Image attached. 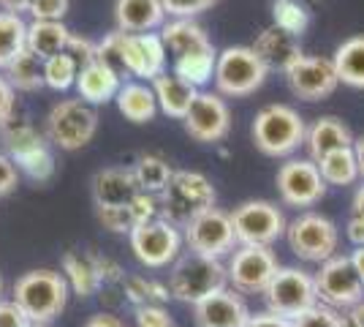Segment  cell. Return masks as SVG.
I'll return each instance as SVG.
<instances>
[{
  "instance_id": "37",
  "label": "cell",
  "mask_w": 364,
  "mask_h": 327,
  "mask_svg": "<svg viewBox=\"0 0 364 327\" xmlns=\"http://www.w3.org/2000/svg\"><path fill=\"white\" fill-rule=\"evenodd\" d=\"M14 164L16 170H19V175L31 177L36 183H46L55 175V156L49 150V140L31 147V150H25V153H19L14 158Z\"/></svg>"
},
{
  "instance_id": "58",
  "label": "cell",
  "mask_w": 364,
  "mask_h": 327,
  "mask_svg": "<svg viewBox=\"0 0 364 327\" xmlns=\"http://www.w3.org/2000/svg\"><path fill=\"white\" fill-rule=\"evenodd\" d=\"M353 213H356V216H364V183L356 188V194H353Z\"/></svg>"
},
{
  "instance_id": "16",
  "label": "cell",
  "mask_w": 364,
  "mask_h": 327,
  "mask_svg": "<svg viewBox=\"0 0 364 327\" xmlns=\"http://www.w3.org/2000/svg\"><path fill=\"white\" fill-rule=\"evenodd\" d=\"M122 63H125V82L136 77L139 82H152L166 71L168 49L161 33H125L122 38Z\"/></svg>"
},
{
  "instance_id": "55",
  "label": "cell",
  "mask_w": 364,
  "mask_h": 327,
  "mask_svg": "<svg viewBox=\"0 0 364 327\" xmlns=\"http://www.w3.org/2000/svg\"><path fill=\"white\" fill-rule=\"evenodd\" d=\"M31 3L33 0H0V6H3V11H11V14H25V11H31Z\"/></svg>"
},
{
  "instance_id": "60",
  "label": "cell",
  "mask_w": 364,
  "mask_h": 327,
  "mask_svg": "<svg viewBox=\"0 0 364 327\" xmlns=\"http://www.w3.org/2000/svg\"><path fill=\"white\" fill-rule=\"evenodd\" d=\"M33 327H49V325H33Z\"/></svg>"
},
{
  "instance_id": "56",
  "label": "cell",
  "mask_w": 364,
  "mask_h": 327,
  "mask_svg": "<svg viewBox=\"0 0 364 327\" xmlns=\"http://www.w3.org/2000/svg\"><path fill=\"white\" fill-rule=\"evenodd\" d=\"M348 256H350V262H353V270L359 273V279H362V284H364V246L362 249H353Z\"/></svg>"
},
{
  "instance_id": "11",
  "label": "cell",
  "mask_w": 364,
  "mask_h": 327,
  "mask_svg": "<svg viewBox=\"0 0 364 327\" xmlns=\"http://www.w3.org/2000/svg\"><path fill=\"white\" fill-rule=\"evenodd\" d=\"M313 279H316L318 303L329 306V308L348 311L350 306L364 300V284L359 279V273L353 270L348 254H334L332 259L318 265Z\"/></svg>"
},
{
  "instance_id": "50",
  "label": "cell",
  "mask_w": 364,
  "mask_h": 327,
  "mask_svg": "<svg viewBox=\"0 0 364 327\" xmlns=\"http://www.w3.org/2000/svg\"><path fill=\"white\" fill-rule=\"evenodd\" d=\"M16 112V90L11 88V82L6 79V74L0 71V125L9 123Z\"/></svg>"
},
{
  "instance_id": "2",
  "label": "cell",
  "mask_w": 364,
  "mask_h": 327,
  "mask_svg": "<svg viewBox=\"0 0 364 327\" xmlns=\"http://www.w3.org/2000/svg\"><path fill=\"white\" fill-rule=\"evenodd\" d=\"M68 281L58 270H31L14 284V303L28 313L33 325H49L68 306Z\"/></svg>"
},
{
  "instance_id": "21",
  "label": "cell",
  "mask_w": 364,
  "mask_h": 327,
  "mask_svg": "<svg viewBox=\"0 0 364 327\" xmlns=\"http://www.w3.org/2000/svg\"><path fill=\"white\" fill-rule=\"evenodd\" d=\"M253 52L267 66V71H283V74L304 55L302 47H299V38L277 31L274 25L258 33V38L253 41Z\"/></svg>"
},
{
  "instance_id": "5",
  "label": "cell",
  "mask_w": 364,
  "mask_h": 327,
  "mask_svg": "<svg viewBox=\"0 0 364 327\" xmlns=\"http://www.w3.org/2000/svg\"><path fill=\"white\" fill-rule=\"evenodd\" d=\"M95 131H98V112L82 98L58 101L44 120V137L49 140V145L68 153L87 147Z\"/></svg>"
},
{
  "instance_id": "54",
  "label": "cell",
  "mask_w": 364,
  "mask_h": 327,
  "mask_svg": "<svg viewBox=\"0 0 364 327\" xmlns=\"http://www.w3.org/2000/svg\"><path fill=\"white\" fill-rule=\"evenodd\" d=\"M346 322H348V327H364V300L350 306L348 313H346Z\"/></svg>"
},
{
  "instance_id": "48",
  "label": "cell",
  "mask_w": 364,
  "mask_h": 327,
  "mask_svg": "<svg viewBox=\"0 0 364 327\" xmlns=\"http://www.w3.org/2000/svg\"><path fill=\"white\" fill-rule=\"evenodd\" d=\"M0 327H33V322L14 300H0Z\"/></svg>"
},
{
  "instance_id": "34",
  "label": "cell",
  "mask_w": 364,
  "mask_h": 327,
  "mask_svg": "<svg viewBox=\"0 0 364 327\" xmlns=\"http://www.w3.org/2000/svg\"><path fill=\"white\" fill-rule=\"evenodd\" d=\"M6 79L11 82L14 90H22V93H36L46 88L44 85V61L38 55H33L31 49H25L19 58H16L6 71Z\"/></svg>"
},
{
  "instance_id": "15",
  "label": "cell",
  "mask_w": 364,
  "mask_h": 327,
  "mask_svg": "<svg viewBox=\"0 0 364 327\" xmlns=\"http://www.w3.org/2000/svg\"><path fill=\"white\" fill-rule=\"evenodd\" d=\"M182 123L191 140L201 145H215L226 140L231 131V109L218 90H198L196 101L191 104Z\"/></svg>"
},
{
  "instance_id": "61",
  "label": "cell",
  "mask_w": 364,
  "mask_h": 327,
  "mask_svg": "<svg viewBox=\"0 0 364 327\" xmlns=\"http://www.w3.org/2000/svg\"><path fill=\"white\" fill-rule=\"evenodd\" d=\"M302 3H304V0H302ZM310 3H318V0H310Z\"/></svg>"
},
{
  "instance_id": "31",
  "label": "cell",
  "mask_w": 364,
  "mask_h": 327,
  "mask_svg": "<svg viewBox=\"0 0 364 327\" xmlns=\"http://www.w3.org/2000/svg\"><path fill=\"white\" fill-rule=\"evenodd\" d=\"M25 49H28V22L19 14L0 11V71H6Z\"/></svg>"
},
{
  "instance_id": "39",
  "label": "cell",
  "mask_w": 364,
  "mask_h": 327,
  "mask_svg": "<svg viewBox=\"0 0 364 327\" xmlns=\"http://www.w3.org/2000/svg\"><path fill=\"white\" fill-rule=\"evenodd\" d=\"M79 63L68 55V52H60L55 58L44 61V85L49 90H68V88H76V77H79Z\"/></svg>"
},
{
  "instance_id": "3",
  "label": "cell",
  "mask_w": 364,
  "mask_h": 327,
  "mask_svg": "<svg viewBox=\"0 0 364 327\" xmlns=\"http://www.w3.org/2000/svg\"><path fill=\"white\" fill-rule=\"evenodd\" d=\"M226 284L228 273L223 259L204 256V254H196V251L182 254L180 259L171 265V273H168V292H171V297L180 300V303H188V306H196L204 297L226 289Z\"/></svg>"
},
{
  "instance_id": "32",
  "label": "cell",
  "mask_w": 364,
  "mask_h": 327,
  "mask_svg": "<svg viewBox=\"0 0 364 327\" xmlns=\"http://www.w3.org/2000/svg\"><path fill=\"white\" fill-rule=\"evenodd\" d=\"M134 175H136L139 191L161 197V194L168 188V183H171L174 170H171V164H168L164 156L144 153V156L136 158V164H134Z\"/></svg>"
},
{
  "instance_id": "46",
  "label": "cell",
  "mask_w": 364,
  "mask_h": 327,
  "mask_svg": "<svg viewBox=\"0 0 364 327\" xmlns=\"http://www.w3.org/2000/svg\"><path fill=\"white\" fill-rule=\"evenodd\" d=\"M136 325L134 327H177V322L168 316L164 306H141L136 308Z\"/></svg>"
},
{
  "instance_id": "29",
  "label": "cell",
  "mask_w": 364,
  "mask_h": 327,
  "mask_svg": "<svg viewBox=\"0 0 364 327\" xmlns=\"http://www.w3.org/2000/svg\"><path fill=\"white\" fill-rule=\"evenodd\" d=\"M215 66H218V49L210 44L204 49H193L188 55L174 58L171 74H177L180 79H185L188 85H193L196 90H201L204 85H210L215 79Z\"/></svg>"
},
{
  "instance_id": "13",
  "label": "cell",
  "mask_w": 364,
  "mask_h": 327,
  "mask_svg": "<svg viewBox=\"0 0 364 327\" xmlns=\"http://www.w3.org/2000/svg\"><path fill=\"white\" fill-rule=\"evenodd\" d=\"M277 270L274 251L264 246H237L226 262L228 284L242 295H264Z\"/></svg>"
},
{
  "instance_id": "1",
  "label": "cell",
  "mask_w": 364,
  "mask_h": 327,
  "mask_svg": "<svg viewBox=\"0 0 364 327\" xmlns=\"http://www.w3.org/2000/svg\"><path fill=\"white\" fill-rule=\"evenodd\" d=\"M304 118L289 104H267L264 109H258L250 125L253 145L269 158H286L296 153L304 145Z\"/></svg>"
},
{
  "instance_id": "6",
  "label": "cell",
  "mask_w": 364,
  "mask_h": 327,
  "mask_svg": "<svg viewBox=\"0 0 364 327\" xmlns=\"http://www.w3.org/2000/svg\"><path fill=\"white\" fill-rule=\"evenodd\" d=\"M286 240L289 249L302 259L313 265H323L332 259L340 246V229L332 218L321 216L316 210H304L299 216L289 221L286 227Z\"/></svg>"
},
{
  "instance_id": "8",
  "label": "cell",
  "mask_w": 364,
  "mask_h": 327,
  "mask_svg": "<svg viewBox=\"0 0 364 327\" xmlns=\"http://www.w3.org/2000/svg\"><path fill=\"white\" fill-rule=\"evenodd\" d=\"M264 300H267V311L294 322L296 316L318 306L316 279H313V273H307L302 267H280L274 273V279L269 281Z\"/></svg>"
},
{
  "instance_id": "49",
  "label": "cell",
  "mask_w": 364,
  "mask_h": 327,
  "mask_svg": "<svg viewBox=\"0 0 364 327\" xmlns=\"http://www.w3.org/2000/svg\"><path fill=\"white\" fill-rule=\"evenodd\" d=\"M16 186H19V170L14 158L0 153V197H9Z\"/></svg>"
},
{
  "instance_id": "4",
  "label": "cell",
  "mask_w": 364,
  "mask_h": 327,
  "mask_svg": "<svg viewBox=\"0 0 364 327\" xmlns=\"http://www.w3.org/2000/svg\"><path fill=\"white\" fill-rule=\"evenodd\" d=\"M215 199H218V194H215L213 180L207 175L193 170H180L174 172L168 188L161 194V218L182 229L196 216L213 210Z\"/></svg>"
},
{
  "instance_id": "36",
  "label": "cell",
  "mask_w": 364,
  "mask_h": 327,
  "mask_svg": "<svg viewBox=\"0 0 364 327\" xmlns=\"http://www.w3.org/2000/svg\"><path fill=\"white\" fill-rule=\"evenodd\" d=\"M171 292L168 284H161L155 279H144V276H125V300L141 308V306H164Z\"/></svg>"
},
{
  "instance_id": "53",
  "label": "cell",
  "mask_w": 364,
  "mask_h": 327,
  "mask_svg": "<svg viewBox=\"0 0 364 327\" xmlns=\"http://www.w3.org/2000/svg\"><path fill=\"white\" fill-rule=\"evenodd\" d=\"M82 327H125V322H122L120 316H114V313H95V316H90L87 322Z\"/></svg>"
},
{
  "instance_id": "28",
  "label": "cell",
  "mask_w": 364,
  "mask_h": 327,
  "mask_svg": "<svg viewBox=\"0 0 364 327\" xmlns=\"http://www.w3.org/2000/svg\"><path fill=\"white\" fill-rule=\"evenodd\" d=\"M161 38H164V44H166V49L174 58L213 44L210 36L204 33V28L198 25L196 19H168L166 25L161 28Z\"/></svg>"
},
{
  "instance_id": "59",
  "label": "cell",
  "mask_w": 364,
  "mask_h": 327,
  "mask_svg": "<svg viewBox=\"0 0 364 327\" xmlns=\"http://www.w3.org/2000/svg\"><path fill=\"white\" fill-rule=\"evenodd\" d=\"M0 295H3V279H0Z\"/></svg>"
},
{
  "instance_id": "27",
  "label": "cell",
  "mask_w": 364,
  "mask_h": 327,
  "mask_svg": "<svg viewBox=\"0 0 364 327\" xmlns=\"http://www.w3.org/2000/svg\"><path fill=\"white\" fill-rule=\"evenodd\" d=\"M71 31L65 22H49V19H33L28 25V49L38 55L41 61H49L68 49Z\"/></svg>"
},
{
  "instance_id": "23",
  "label": "cell",
  "mask_w": 364,
  "mask_h": 327,
  "mask_svg": "<svg viewBox=\"0 0 364 327\" xmlns=\"http://www.w3.org/2000/svg\"><path fill=\"white\" fill-rule=\"evenodd\" d=\"M353 142L356 140H353L350 128L334 115L313 120L307 125V134H304V147H307V156L313 161H321V158L334 153V150L353 147Z\"/></svg>"
},
{
  "instance_id": "17",
  "label": "cell",
  "mask_w": 364,
  "mask_h": 327,
  "mask_svg": "<svg viewBox=\"0 0 364 327\" xmlns=\"http://www.w3.org/2000/svg\"><path fill=\"white\" fill-rule=\"evenodd\" d=\"M283 77L289 82L291 93L302 101H323L340 85L332 58H321V55H302Z\"/></svg>"
},
{
  "instance_id": "40",
  "label": "cell",
  "mask_w": 364,
  "mask_h": 327,
  "mask_svg": "<svg viewBox=\"0 0 364 327\" xmlns=\"http://www.w3.org/2000/svg\"><path fill=\"white\" fill-rule=\"evenodd\" d=\"M98 224L114 234H131L136 221L131 213V204H109V207H95Z\"/></svg>"
},
{
  "instance_id": "38",
  "label": "cell",
  "mask_w": 364,
  "mask_h": 327,
  "mask_svg": "<svg viewBox=\"0 0 364 327\" xmlns=\"http://www.w3.org/2000/svg\"><path fill=\"white\" fill-rule=\"evenodd\" d=\"M272 19L274 28L299 38L307 25H310V11L302 0H274L272 3Z\"/></svg>"
},
{
  "instance_id": "9",
  "label": "cell",
  "mask_w": 364,
  "mask_h": 327,
  "mask_svg": "<svg viewBox=\"0 0 364 327\" xmlns=\"http://www.w3.org/2000/svg\"><path fill=\"white\" fill-rule=\"evenodd\" d=\"M234 234L240 246H264L272 249L280 237H286L289 221L283 210L267 199H247L231 210Z\"/></svg>"
},
{
  "instance_id": "45",
  "label": "cell",
  "mask_w": 364,
  "mask_h": 327,
  "mask_svg": "<svg viewBox=\"0 0 364 327\" xmlns=\"http://www.w3.org/2000/svg\"><path fill=\"white\" fill-rule=\"evenodd\" d=\"M71 0H33L28 14L33 19H49V22H63V16L68 14Z\"/></svg>"
},
{
  "instance_id": "12",
  "label": "cell",
  "mask_w": 364,
  "mask_h": 327,
  "mask_svg": "<svg viewBox=\"0 0 364 327\" xmlns=\"http://www.w3.org/2000/svg\"><path fill=\"white\" fill-rule=\"evenodd\" d=\"M182 237H185L188 251H196V254H204V256H215V259L231 256L234 249L240 246L237 234H234L231 213L220 210V207H213V210L196 216L191 224H185L182 227Z\"/></svg>"
},
{
  "instance_id": "41",
  "label": "cell",
  "mask_w": 364,
  "mask_h": 327,
  "mask_svg": "<svg viewBox=\"0 0 364 327\" xmlns=\"http://www.w3.org/2000/svg\"><path fill=\"white\" fill-rule=\"evenodd\" d=\"M122 38H125V33L122 31H114L107 33L98 44H95V52H98V61L107 63L112 71H117L125 82V63H122Z\"/></svg>"
},
{
  "instance_id": "20",
  "label": "cell",
  "mask_w": 364,
  "mask_h": 327,
  "mask_svg": "<svg viewBox=\"0 0 364 327\" xmlns=\"http://www.w3.org/2000/svg\"><path fill=\"white\" fill-rule=\"evenodd\" d=\"M63 279L68 289L79 297H92L101 292V254L95 251H65L63 254Z\"/></svg>"
},
{
  "instance_id": "44",
  "label": "cell",
  "mask_w": 364,
  "mask_h": 327,
  "mask_svg": "<svg viewBox=\"0 0 364 327\" xmlns=\"http://www.w3.org/2000/svg\"><path fill=\"white\" fill-rule=\"evenodd\" d=\"M131 213H134L136 227H139V224H147V221L161 218V197L139 191L136 197H134V202H131Z\"/></svg>"
},
{
  "instance_id": "25",
  "label": "cell",
  "mask_w": 364,
  "mask_h": 327,
  "mask_svg": "<svg viewBox=\"0 0 364 327\" xmlns=\"http://www.w3.org/2000/svg\"><path fill=\"white\" fill-rule=\"evenodd\" d=\"M152 90H155V98H158V109L166 115V118H174V120H185L191 104L196 101L198 90L193 85H188L185 79H180L171 71H164L161 77H155L150 82Z\"/></svg>"
},
{
  "instance_id": "10",
  "label": "cell",
  "mask_w": 364,
  "mask_h": 327,
  "mask_svg": "<svg viewBox=\"0 0 364 327\" xmlns=\"http://www.w3.org/2000/svg\"><path fill=\"white\" fill-rule=\"evenodd\" d=\"M128 243L141 265L150 270H161V267L174 265L182 256L185 237H182L180 227L168 224L164 218H155V221L134 227V232L128 234Z\"/></svg>"
},
{
  "instance_id": "26",
  "label": "cell",
  "mask_w": 364,
  "mask_h": 327,
  "mask_svg": "<svg viewBox=\"0 0 364 327\" xmlns=\"http://www.w3.org/2000/svg\"><path fill=\"white\" fill-rule=\"evenodd\" d=\"M114 104H117L122 118L131 120V123H150L158 115V98H155L152 85L150 82H139V79L122 82Z\"/></svg>"
},
{
  "instance_id": "19",
  "label": "cell",
  "mask_w": 364,
  "mask_h": 327,
  "mask_svg": "<svg viewBox=\"0 0 364 327\" xmlns=\"http://www.w3.org/2000/svg\"><path fill=\"white\" fill-rule=\"evenodd\" d=\"M139 194L134 167H104L92 175V202L95 207L131 204Z\"/></svg>"
},
{
  "instance_id": "18",
  "label": "cell",
  "mask_w": 364,
  "mask_h": 327,
  "mask_svg": "<svg viewBox=\"0 0 364 327\" xmlns=\"http://www.w3.org/2000/svg\"><path fill=\"white\" fill-rule=\"evenodd\" d=\"M198 327H245L250 319V308L237 289H220L215 295L204 297L193 306Z\"/></svg>"
},
{
  "instance_id": "35",
  "label": "cell",
  "mask_w": 364,
  "mask_h": 327,
  "mask_svg": "<svg viewBox=\"0 0 364 327\" xmlns=\"http://www.w3.org/2000/svg\"><path fill=\"white\" fill-rule=\"evenodd\" d=\"M0 142H3L6 156L16 158L19 153H25V150H31V147H36V145L46 142V137L33 123H28V120H16V118H11L9 123L0 125Z\"/></svg>"
},
{
  "instance_id": "57",
  "label": "cell",
  "mask_w": 364,
  "mask_h": 327,
  "mask_svg": "<svg viewBox=\"0 0 364 327\" xmlns=\"http://www.w3.org/2000/svg\"><path fill=\"white\" fill-rule=\"evenodd\" d=\"M353 153H356V164H359V175H362L364 180V137L353 142Z\"/></svg>"
},
{
  "instance_id": "14",
  "label": "cell",
  "mask_w": 364,
  "mask_h": 327,
  "mask_svg": "<svg viewBox=\"0 0 364 327\" xmlns=\"http://www.w3.org/2000/svg\"><path fill=\"white\" fill-rule=\"evenodd\" d=\"M277 194L289 207H313L323 199L326 183L313 158H289L274 175Z\"/></svg>"
},
{
  "instance_id": "42",
  "label": "cell",
  "mask_w": 364,
  "mask_h": 327,
  "mask_svg": "<svg viewBox=\"0 0 364 327\" xmlns=\"http://www.w3.org/2000/svg\"><path fill=\"white\" fill-rule=\"evenodd\" d=\"M294 327H348V322L337 308H329V306L318 303L310 311H304L302 316H296Z\"/></svg>"
},
{
  "instance_id": "7",
  "label": "cell",
  "mask_w": 364,
  "mask_h": 327,
  "mask_svg": "<svg viewBox=\"0 0 364 327\" xmlns=\"http://www.w3.org/2000/svg\"><path fill=\"white\" fill-rule=\"evenodd\" d=\"M267 74L269 71L253 47H226L223 52H218L215 90L228 98H245L264 85Z\"/></svg>"
},
{
  "instance_id": "30",
  "label": "cell",
  "mask_w": 364,
  "mask_h": 327,
  "mask_svg": "<svg viewBox=\"0 0 364 327\" xmlns=\"http://www.w3.org/2000/svg\"><path fill=\"white\" fill-rule=\"evenodd\" d=\"M337 79L348 88H364V36H350L332 55Z\"/></svg>"
},
{
  "instance_id": "47",
  "label": "cell",
  "mask_w": 364,
  "mask_h": 327,
  "mask_svg": "<svg viewBox=\"0 0 364 327\" xmlns=\"http://www.w3.org/2000/svg\"><path fill=\"white\" fill-rule=\"evenodd\" d=\"M71 58H74L79 66H87V63L98 61V52H95V44L85 36H76L71 33V41H68V49H65Z\"/></svg>"
},
{
  "instance_id": "52",
  "label": "cell",
  "mask_w": 364,
  "mask_h": 327,
  "mask_svg": "<svg viewBox=\"0 0 364 327\" xmlns=\"http://www.w3.org/2000/svg\"><path fill=\"white\" fill-rule=\"evenodd\" d=\"M346 237H348V243L353 249H362L364 246V216H353L348 218V224H346Z\"/></svg>"
},
{
  "instance_id": "33",
  "label": "cell",
  "mask_w": 364,
  "mask_h": 327,
  "mask_svg": "<svg viewBox=\"0 0 364 327\" xmlns=\"http://www.w3.org/2000/svg\"><path fill=\"white\" fill-rule=\"evenodd\" d=\"M321 170V177L326 186L346 188L353 186L362 175H359V164H356V153L353 147H343V150H334L329 156H323L321 161H316Z\"/></svg>"
},
{
  "instance_id": "43",
  "label": "cell",
  "mask_w": 364,
  "mask_h": 327,
  "mask_svg": "<svg viewBox=\"0 0 364 327\" xmlns=\"http://www.w3.org/2000/svg\"><path fill=\"white\" fill-rule=\"evenodd\" d=\"M161 3L171 19H193L201 11H210L218 0H161Z\"/></svg>"
},
{
  "instance_id": "22",
  "label": "cell",
  "mask_w": 364,
  "mask_h": 327,
  "mask_svg": "<svg viewBox=\"0 0 364 327\" xmlns=\"http://www.w3.org/2000/svg\"><path fill=\"white\" fill-rule=\"evenodd\" d=\"M122 88V77L117 71H112L107 63L92 61L87 66L79 68V77H76V93L82 101H87L90 107L98 104H107L114 101Z\"/></svg>"
},
{
  "instance_id": "51",
  "label": "cell",
  "mask_w": 364,
  "mask_h": 327,
  "mask_svg": "<svg viewBox=\"0 0 364 327\" xmlns=\"http://www.w3.org/2000/svg\"><path fill=\"white\" fill-rule=\"evenodd\" d=\"M245 327H294V322L286 319V316H277L272 311H264V313H250V319H247Z\"/></svg>"
},
{
  "instance_id": "24",
  "label": "cell",
  "mask_w": 364,
  "mask_h": 327,
  "mask_svg": "<svg viewBox=\"0 0 364 327\" xmlns=\"http://www.w3.org/2000/svg\"><path fill=\"white\" fill-rule=\"evenodd\" d=\"M114 22L122 33H155L166 25L161 0H114Z\"/></svg>"
}]
</instances>
